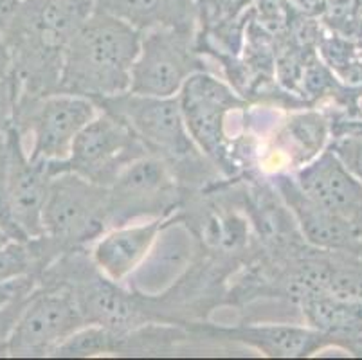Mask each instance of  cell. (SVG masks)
<instances>
[{
	"label": "cell",
	"instance_id": "cell-1",
	"mask_svg": "<svg viewBox=\"0 0 362 360\" xmlns=\"http://www.w3.org/2000/svg\"><path fill=\"white\" fill-rule=\"evenodd\" d=\"M141 36L117 16L94 9L65 47L60 92L98 101L130 91Z\"/></svg>",
	"mask_w": 362,
	"mask_h": 360
},
{
	"label": "cell",
	"instance_id": "cell-2",
	"mask_svg": "<svg viewBox=\"0 0 362 360\" xmlns=\"http://www.w3.org/2000/svg\"><path fill=\"white\" fill-rule=\"evenodd\" d=\"M94 103L123 119L148 151L164 158L175 173L180 166H204V153L187 130L179 95L157 98L128 91Z\"/></svg>",
	"mask_w": 362,
	"mask_h": 360
},
{
	"label": "cell",
	"instance_id": "cell-3",
	"mask_svg": "<svg viewBox=\"0 0 362 360\" xmlns=\"http://www.w3.org/2000/svg\"><path fill=\"white\" fill-rule=\"evenodd\" d=\"M42 226L60 252L94 242L108 229V187L72 171L52 175Z\"/></svg>",
	"mask_w": 362,
	"mask_h": 360
},
{
	"label": "cell",
	"instance_id": "cell-4",
	"mask_svg": "<svg viewBox=\"0 0 362 360\" xmlns=\"http://www.w3.org/2000/svg\"><path fill=\"white\" fill-rule=\"evenodd\" d=\"M100 114L92 99L56 92L36 99L16 101L15 128L31 135L28 155L40 163H64L80 132Z\"/></svg>",
	"mask_w": 362,
	"mask_h": 360
},
{
	"label": "cell",
	"instance_id": "cell-5",
	"mask_svg": "<svg viewBox=\"0 0 362 360\" xmlns=\"http://www.w3.org/2000/svg\"><path fill=\"white\" fill-rule=\"evenodd\" d=\"M197 72H209L199 54L197 25L150 29L141 36L130 92L157 98L179 95Z\"/></svg>",
	"mask_w": 362,
	"mask_h": 360
},
{
	"label": "cell",
	"instance_id": "cell-6",
	"mask_svg": "<svg viewBox=\"0 0 362 360\" xmlns=\"http://www.w3.org/2000/svg\"><path fill=\"white\" fill-rule=\"evenodd\" d=\"M151 155L123 119L101 110L80 132L64 163H47L51 175L72 171L90 182L110 187L117 177L139 158Z\"/></svg>",
	"mask_w": 362,
	"mask_h": 360
},
{
	"label": "cell",
	"instance_id": "cell-7",
	"mask_svg": "<svg viewBox=\"0 0 362 360\" xmlns=\"http://www.w3.org/2000/svg\"><path fill=\"white\" fill-rule=\"evenodd\" d=\"M87 325L67 286L42 285L31 294L16 319L6 353L11 356L54 355L62 342Z\"/></svg>",
	"mask_w": 362,
	"mask_h": 360
},
{
	"label": "cell",
	"instance_id": "cell-8",
	"mask_svg": "<svg viewBox=\"0 0 362 360\" xmlns=\"http://www.w3.org/2000/svg\"><path fill=\"white\" fill-rule=\"evenodd\" d=\"M179 202L177 173L157 155L132 163L108 187V229L166 218Z\"/></svg>",
	"mask_w": 362,
	"mask_h": 360
},
{
	"label": "cell",
	"instance_id": "cell-9",
	"mask_svg": "<svg viewBox=\"0 0 362 360\" xmlns=\"http://www.w3.org/2000/svg\"><path fill=\"white\" fill-rule=\"evenodd\" d=\"M184 121L193 141L207 158L226 166V115L245 107L231 87L209 72H197L179 92Z\"/></svg>",
	"mask_w": 362,
	"mask_h": 360
},
{
	"label": "cell",
	"instance_id": "cell-10",
	"mask_svg": "<svg viewBox=\"0 0 362 360\" xmlns=\"http://www.w3.org/2000/svg\"><path fill=\"white\" fill-rule=\"evenodd\" d=\"M94 9V0H22L0 36L8 45L33 42L65 51Z\"/></svg>",
	"mask_w": 362,
	"mask_h": 360
},
{
	"label": "cell",
	"instance_id": "cell-11",
	"mask_svg": "<svg viewBox=\"0 0 362 360\" xmlns=\"http://www.w3.org/2000/svg\"><path fill=\"white\" fill-rule=\"evenodd\" d=\"M47 163L33 161L15 127L6 134V182L16 222L29 240L44 236L42 213L51 184Z\"/></svg>",
	"mask_w": 362,
	"mask_h": 360
},
{
	"label": "cell",
	"instance_id": "cell-12",
	"mask_svg": "<svg viewBox=\"0 0 362 360\" xmlns=\"http://www.w3.org/2000/svg\"><path fill=\"white\" fill-rule=\"evenodd\" d=\"M274 186L294 214L308 245L325 252L362 254V233L354 222L315 204L288 175H278Z\"/></svg>",
	"mask_w": 362,
	"mask_h": 360
},
{
	"label": "cell",
	"instance_id": "cell-13",
	"mask_svg": "<svg viewBox=\"0 0 362 360\" xmlns=\"http://www.w3.org/2000/svg\"><path fill=\"white\" fill-rule=\"evenodd\" d=\"M301 191L325 209L354 222L362 233V182L330 146L294 175Z\"/></svg>",
	"mask_w": 362,
	"mask_h": 360
},
{
	"label": "cell",
	"instance_id": "cell-14",
	"mask_svg": "<svg viewBox=\"0 0 362 360\" xmlns=\"http://www.w3.org/2000/svg\"><path fill=\"white\" fill-rule=\"evenodd\" d=\"M166 218L110 227L92 247V263L110 281L123 285L144 263Z\"/></svg>",
	"mask_w": 362,
	"mask_h": 360
},
{
	"label": "cell",
	"instance_id": "cell-15",
	"mask_svg": "<svg viewBox=\"0 0 362 360\" xmlns=\"http://www.w3.org/2000/svg\"><path fill=\"white\" fill-rule=\"evenodd\" d=\"M226 339L242 342L269 356H308L330 344H339L334 337L312 326L298 325H249L218 328Z\"/></svg>",
	"mask_w": 362,
	"mask_h": 360
},
{
	"label": "cell",
	"instance_id": "cell-16",
	"mask_svg": "<svg viewBox=\"0 0 362 360\" xmlns=\"http://www.w3.org/2000/svg\"><path fill=\"white\" fill-rule=\"evenodd\" d=\"M184 227H175V223H164L163 231L157 236L150 254L143 265L130 277L136 286L143 292H156L173 283L171 279L186 269L187 260L192 257V240Z\"/></svg>",
	"mask_w": 362,
	"mask_h": 360
},
{
	"label": "cell",
	"instance_id": "cell-17",
	"mask_svg": "<svg viewBox=\"0 0 362 360\" xmlns=\"http://www.w3.org/2000/svg\"><path fill=\"white\" fill-rule=\"evenodd\" d=\"M96 8L146 33L157 28L197 25L195 0H94Z\"/></svg>",
	"mask_w": 362,
	"mask_h": 360
},
{
	"label": "cell",
	"instance_id": "cell-18",
	"mask_svg": "<svg viewBox=\"0 0 362 360\" xmlns=\"http://www.w3.org/2000/svg\"><path fill=\"white\" fill-rule=\"evenodd\" d=\"M332 124L327 117L319 112H305L298 114L285 124L281 132V141L287 150L294 144L291 161H296L299 168L314 161L328 148Z\"/></svg>",
	"mask_w": 362,
	"mask_h": 360
},
{
	"label": "cell",
	"instance_id": "cell-19",
	"mask_svg": "<svg viewBox=\"0 0 362 360\" xmlns=\"http://www.w3.org/2000/svg\"><path fill=\"white\" fill-rule=\"evenodd\" d=\"M327 296L339 301L362 303V254L330 252Z\"/></svg>",
	"mask_w": 362,
	"mask_h": 360
},
{
	"label": "cell",
	"instance_id": "cell-20",
	"mask_svg": "<svg viewBox=\"0 0 362 360\" xmlns=\"http://www.w3.org/2000/svg\"><path fill=\"white\" fill-rule=\"evenodd\" d=\"M127 341V335L112 332L100 325H87L76 333H72L67 341L62 342L54 355L58 356H94L101 353L117 352L121 344Z\"/></svg>",
	"mask_w": 362,
	"mask_h": 360
},
{
	"label": "cell",
	"instance_id": "cell-21",
	"mask_svg": "<svg viewBox=\"0 0 362 360\" xmlns=\"http://www.w3.org/2000/svg\"><path fill=\"white\" fill-rule=\"evenodd\" d=\"M29 242H11L0 249V283L24 276L40 277V263Z\"/></svg>",
	"mask_w": 362,
	"mask_h": 360
},
{
	"label": "cell",
	"instance_id": "cell-22",
	"mask_svg": "<svg viewBox=\"0 0 362 360\" xmlns=\"http://www.w3.org/2000/svg\"><path fill=\"white\" fill-rule=\"evenodd\" d=\"M255 0H195L197 28L209 29L249 13Z\"/></svg>",
	"mask_w": 362,
	"mask_h": 360
},
{
	"label": "cell",
	"instance_id": "cell-23",
	"mask_svg": "<svg viewBox=\"0 0 362 360\" xmlns=\"http://www.w3.org/2000/svg\"><path fill=\"white\" fill-rule=\"evenodd\" d=\"M330 148L351 175L362 182V124L346 121L342 130L334 134Z\"/></svg>",
	"mask_w": 362,
	"mask_h": 360
},
{
	"label": "cell",
	"instance_id": "cell-24",
	"mask_svg": "<svg viewBox=\"0 0 362 360\" xmlns=\"http://www.w3.org/2000/svg\"><path fill=\"white\" fill-rule=\"evenodd\" d=\"M16 99H18V91L15 79L9 76L0 81V137L15 127Z\"/></svg>",
	"mask_w": 362,
	"mask_h": 360
},
{
	"label": "cell",
	"instance_id": "cell-25",
	"mask_svg": "<svg viewBox=\"0 0 362 360\" xmlns=\"http://www.w3.org/2000/svg\"><path fill=\"white\" fill-rule=\"evenodd\" d=\"M36 289H38V277L36 276L16 277L11 281L0 283V308L18 301L22 297L31 296Z\"/></svg>",
	"mask_w": 362,
	"mask_h": 360
},
{
	"label": "cell",
	"instance_id": "cell-26",
	"mask_svg": "<svg viewBox=\"0 0 362 360\" xmlns=\"http://www.w3.org/2000/svg\"><path fill=\"white\" fill-rule=\"evenodd\" d=\"M296 9L314 18L322 20L327 13V0H288Z\"/></svg>",
	"mask_w": 362,
	"mask_h": 360
},
{
	"label": "cell",
	"instance_id": "cell-27",
	"mask_svg": "<svg viewBox=\"0 0 362 360\" xmlns=\"http://www.w3.org/2000/svg\"><path fill=\"white\" fill-rule=\"evenodd\" d=\"M21 2L22 0H0V35L9 25Z\"/></svg>",
	"mask_w": 362,
	"mask_h": 360
},
{
	"label": "cell",
	"instance_id": "cell-28",
	"mask_svg": "<svg viewBox=\"0 0 362 360\" xmlns=\"http://www.w3.org/2000/svg\"><path fill=\"white\" fill-rule=\"evenodd\" d=\"M13 71V58L11 51H9L8 44L4 42V38L0 36V81L11 76Z\"/></svg>",
	"mask_w": 362,
	"mask_h": 360
},
{
	"label": "cell",
	"instance_id": "cell-29",
	"mask_svg": "<svg viewBox=\"0 0 362 360\" xmlns=\"http://www.w3.org/2000/svg\"><path fill=\"white\" fill-rule=\"evenodd\" d=\"M11 242H15V240H11V236H9V234L6 233L2 227H0V249H2V247H6L8 243H11Z\"/></svg>",
	"mask_w": 362,
	"mask_h": 360
},
{
	"label": "cell",
	"instance_id": "cell-30",
	"mask_svg": "<svg viewBox=\"0 0 362 360\" xmlns=\"http://www.w3.org/2000/svg\"><path fill=\"white\" fill-rule=\"evenodd\" d=\"M361 18H362V0H361Z\"/></svg>",
	"mask_w": 362,
	"mask_h": 360
},
{
	"label": "cell",
	"instance_id": "cell-31",
	"mask_svg": "<svg viewBox=\"0 0 362 360\" xmlns=\"http://www.w3.org/2000/svg\"><path fill=\"white\" fill-rule=\"evenodd\" d=\"M2 137H4V135H2ZM2 137H0V139H2Z\"/></svg>",
	"mask_w": 362,
	"mask_h": 360
},
{
	"label": "cell",
	"instance_id": "cell-32",
	"mask_svg": "<svg viewBox=\"0 0 362 360\" xmlns=\"http://www.w3.org/2000/svg\"><path fill=\"white\" fill-rule=\"evenodd\" d=\"M361 124H362V123H361Z\"/></svg>",
	"mask_w": 362,
	"mask_h": 360
}]
</instances>
